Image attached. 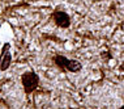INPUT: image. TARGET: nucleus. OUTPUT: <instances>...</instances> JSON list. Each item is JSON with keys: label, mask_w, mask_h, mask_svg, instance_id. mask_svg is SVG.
Masks as SVG:
<instances>
[{"label": "nucleus", "mask_w": 124, "mask_h": 109, "mask_svg": "<svg viewBox=\"0 0 124 109\" xmlns=\"http://www.w3.org/2000/svg\"><path fill=\"white\" fill-rule=\"evenodd\" d=\"M54 63L62 72H80L82 70V63L77 59H69L62 54H55L54 55Z\"/></svg>", "instance_id": "nucleus-1"}, {"label": "nucleus", "mask_w": 124, "mask_h": 109, "mask_svg": "<svg viewBox=\"0 0 124 109\" xmlns=\"http://www.w3.org/2000/svg\"><path fill=\"white\" fill-rule=\"evenodd\" d=\"M39 81H41V79L34 71H26V72L21 75V83H22V87H24V92L26 95L33 93L39 87Z\"/></svg>", "instance_id": "nucleus-2"}, {"label": "nucleus", "mask_w": 124, "mask_h": 109, "mask_svg": "<svg viewBox=\"0 0 124 109\" xmlns=\"http://www.w3.org/2000/svg\"><path fill=\"white\" fill-rule=\"evenodd\" d=\"M51 19H52V21L55 22V25L58 26V28H62V29H68L72 24L71 16H69L64 9L60 8V7H58V8L51 13Z\"/></svg>", "instance_id": "nucleus-3"}, {"label": "nucleus", "mask_w": 124, "mask_h": 109, "mask_svg": "<svg viewBox=\"0 0 124 109\" xmlns=\"http://www.w3.org/2000/svg\"><path fill=\"white\" fill-rule=\"evenodd\" d=\"M12 63L11 55V43H4L1 47V54H0V71H7Z\"/></svg>", "instance_id": "nucleus-4"}, {"label": "nucleus", "mask_w": 124, "mask_h": 109, "mask_svg": "<svg viewBox=\"0 0 124 109\" xmlns=\"http://www.w3.org/2000/svg\"><path fill=\"white\" fill-rule=\"evenodd\" d=\"M120 70L124 71V63H122V66H120Z\"/></svg>", "instance_id": "nucleus-5"}, {"label": "nucleus", "mask_w": 124, "mask_h": 109, "mask_svg": "<svg viewBox=\"0 0 124 109\" xmlns=\"http://www.w3.org/2000/svg\"><path fill=\"white\" fill-rule=\"evenodd\" d=\"M120 109H124V104L122 105V107H120Z\"/></svg>", "instance_id": "nucleus-6"}]
</instances>
